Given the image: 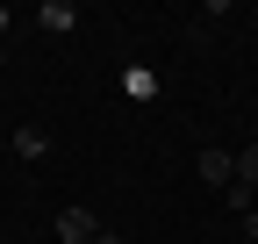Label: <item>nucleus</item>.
I'll use <instances>...</instances> for the list:
<instances>
[{
  "mask_svg": "<svg viewBox=\"0 0 258 244\" xmlns=\"http://www.w3.org/2000/svg\"><path fill=\"white\" fill-rule=\"evenodd\" d=\"M194 172H201L208 187H230V179H237V151H222V144H208L201 158H194Z\"/></svg>",
  "mask_w": 258,
  "mask_h": 244,
  "instance_id": "1",
  "label": "nucleus"
},
{
  "mask_svg": "<svg viewBox=\"0 0 258 244\" xmlns=\"http://www.w3.org/2000/svg\"><path fill=\"white\" fill-rule=\"evenodd\" d=\"M93 237H101L93 208H64V216H57V244H93Z\"/></svg>",
  "mask_w": 258,
  "mask_h": 244,
  "instance_id": "2",
  "label": "nucleus"
},
{
  "mask_svg": "<svg viewBox=\"0 0 258 244\" xmlns=\"http://www.w3.org/2000/svg\"><path fill=\"white\" fill-rule=\"evenodd\" d=\"M36 29H50V36H72V29H79V8H64V0H43V8H36Z\"/></svg>",
  "mask_w": 258,
  "mask_h": 244,
  "instance_id": "3",
  "label": "nucleus"
},
{
  "mask_svg": "<svg viewBox=\"0 0 258 244\" xmlns=\"http://www.w3.org/2000/svg\"><path fill=\"white\" fill-rule=\"evenodd\" d=\"M122 94H129V101H158V72H151V65H129V72H122Z\"/></svg>",
  "mask_w": 258,
  "mask_h": 244,
  "instance_id": "4",
  "label": "nucleus"
},
{
  "mask_svg": "<svg viewBox=\"0 0 258 244\" xmlns=\"http://www.w3.org/2000/svg\"><path fill=\"white\" fill-rule=\"evenodd\" d=\"M230 187H251V194H258V137L237 151V179H230Z\"/></svg>",
  "mask_w": 258,
  "mask_h": 244,
  "instance_id": "5",
  "label": "nucleus"
},
{
  "mask_svg": "<svg viewBox=\"0 0 258 244\" xmlns=\"http://www.w3.org/2000/svg\"><path fill=\"white\" fill-rule=\"evenodd\" d=\"M43 151H50V137H43V130H15V158H29V165H36Z\"/></svg>",
  "mask_w": 258,
  "mask_h": 244,
  "instance_id": "6",
  "label": "nucleus"
},
{
  "mask_svg": "<svg viewBox=\"0 0 258 244\" xmlns=\"http://www.w3.org/2000/svg\"><path fill=\"white\" fill-rule=\"evenodd\" d=\"M244 244H258V208H251V216H244Z\"/></svg>",
  "mask_w": 258,
  "mask_h": 244,
  "instance_id": "7",
  "label": "nucleus"
},
{
  "mask_svg": "<svg viewBox=\"0 0 258 244\" xmlns=\"http://www.w3.org/2000/svg\"><path fill=\"white\" fill-rule=\"evenodd\" d=\"M93 244H129V237H122V230H101V237H93Z\"/></svg>",
  "mask_w": 258,
  "mask_h": 244,
  "instance_id": "8",
  "label": "nucleus"
},
{
  "mask_svg": "<svg viewBox=\"0 0 258 244\" xmlns=\"http://www.w3.org/2000/svg\"><path fill=\"white\" fill-rule=\"evenodd\" d=\"M8 22H15V15H8V8H0V36H8Z\"/></svg>",
  "mask_w": 258,
  "mask_h": 244,
  "instance_id": "9",
  "label": "nucleus"
},
{
  "mask_svg": "<svg viewBox=\"0 0 258 244\" xmlns=\"http://www.w3.org/2000/svg\"><path fill=\"white\" fill-rule=\"evenodd\" d=\"M0 65H8V50H0Z\"/></svg>",
  "mask_w": 258,
  "mask_h": 244,
  "instance_id": "10",
  "label": "nucleus"
}]
</instances>
